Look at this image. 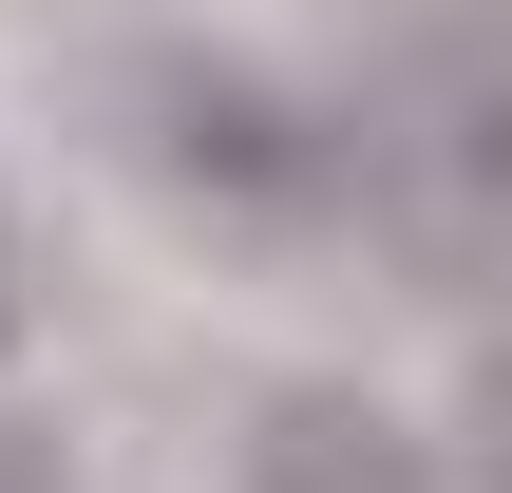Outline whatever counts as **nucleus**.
<instances>
[{"label":"nucleus","instance_id":"nucleus-1","mask_svg":"<svg viewBox=\"0 0 512 493\" xmlns=\"http://www.w3.org/2000/svg\"><path fill=\"white\" fill-rule=\"evenodd\" d=\"M342 228L418 304H512V38H399L342 95Z\"/></svg>","mask_w":512,"mask_h":493},{"label":"nucleus","instance_id":"nucleus-3","mask_svg":"<svg viewBox=\"0 0 512 493\" xmlns=\"http://www.w3.org/2000/svg\"><path fill=\"white\" fill-rule=\"evenodd\" d=\"M228 493H456V456L380 380H266L247 437H228Z\"/></svg>","mask_w":512,"mask_h":493},{"label":"nucleus","instance_id":"nucleus-6","mask_svg":"<svg viewBox=\"0 0 512 493\" xmlns=\"http://www.w3.org/2000/svg\"><path fill=\"white\" fill-rule=\"evenodd\" d=\"M0 361H19V209H0Z\"/></svg>","mask_w":512,"mask_h":493},{"label":"nucleus","instance_id":"nucleus-4","mask_svg":"<svg viewBox=\"0 0 512 493\" xmlns=\"http://www.w3.org/2000/svg\"><path fill=\"white\" fill-rule=\"evenodd\" d=\"M437 456H456V493H512V342H494V380H475V418H456Z\"/></svg>","mask_w":512,"mask_h":493},{"label":"nucleus","instance_id":"nucleus-2","mask_svg":"<svg viewBox=\"0 0 512 493\" xmlns=\"http://www.w3.org/2000/svg\"><path fill=\"white\" fill-rule=\"evenodd\" d=\"M114 152L209 228V247H323L342 228V95L228 57V38H152L114 76Z\"/></svg>","mask_w":512,"mask_h":493},{"label":"nucleus","instance_id":"nucleus-5","mask_svg":"<svg viewBox=\"0 0 512 493\" xmlns=\"http://www.w3.org/2000/svg\"><path fill=\"white\" fill-rule=\"evenodd\" d=\"M0 493H76V456H57V418H0Z\"/></svg>","mask_w":512,"mask_h":493}]
</instances>
